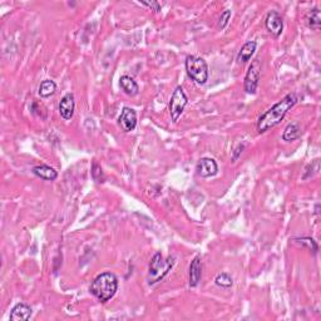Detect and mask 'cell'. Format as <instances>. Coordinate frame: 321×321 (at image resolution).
Wrapping results in <instances>:
<instances>
[{"mask_svg":"<svg viewBox=\"0 0 321 321\" xmlns=\"http://www.w3.org/2000/svg\"><path fill=\"white\" fill-rule=\"evenodd\" d=\"M296 103H298V97L294 93L285 95L280 102L273 105L269 111H266L260 117L259 122H257V132L259 133H265L269 129L278 126L285 118L288 112L293 108Z\"/></svg>","mask_w":321,"mask_h":321,"instance_id":"cell-1","label":"cell"},{"mask_svg":"<svg viewBox=\"0 0 321 321\" xmlns=\"http://www.w3.org/2000/svg\"><path fill=\"white\" fill-rule=\"evenodd\" d=\"M118 290V279L112 273H103L92 281L89 291L100 303H107Z\"/></svg>","mask_w":321,"mask_h":321,"instance_id":"cell-2","label":"cell"},{"mask_svg":"<svg viewBox=\"0 0 321 321\" xmlns=\"http://www.w3.org/2000/svg\"><path fill=\"white\" fill-rule=\"evenodd\" d=\"M173 264H175V259L173 257H168L167 260H163V256L159 252H157L153 257H152L151 262H149L148 269V284L149 285H154L156 283L162 280L168 271L172 269Z\"/></svg>","mask_w":321,"mask_h":321,"instance_id":"cell-3","label":"cell"},{"mask_svg":"<svg viewBox=\"0 0 321 321\" xmlns=\"http://www.w3.org/2000/svg\"><path fill=\"white\" fill-rule=\"evenodd\" d=\"M186 72L197 84H205L208 80V65L205 59L195 55L186 58Z\"/></svg>","mask_w":321,"mask_h":321,"instance_id":"cell-4","label":"cell"},{"mask_svg":"<svg viewBox=\"0 0 321 321\" xmlns=\"http://www.w3.org/2000/svg\"><path fill=\"white\" fill-rule=\"evenodd\" d=\"M188 103V98L186 93L181 87H177L172 93V97L170 100V113L173 123H177L181 114L185 111L186 105Z\"/></svg>","mask_w":321,"mask_h":321,"instance_id":"cell-5","label":"cell"},{"mask_svg":"<svg viewBox=\"0 0 321 321\" xmlns=\"http://www.w3.org/2000/svg\"><path fill=\"white\" fill-rule=\"evenodd\" d=\"M260 77H261V64H260L259 60H254L250 65L249 70L246 73V77H245V83L244 88L246 90V93L249 94H255L257 90V87H259Z\"/></svg>","mask_w":321,"mask_h":321,"instance_id":"cell-6","label":"cell"},{"mask_svg":"<svg viewBox=\"0 0 321 321\" xmlns=\"http://www.w3.org/2000/svg\"><path fill=\"white\" fill-rule=\"evenodd\" d=\"M196 171H197L198 175L203 178L212 177V176L216 175L219 172V166H217L216 161L212 158H201L198 161L197 166H196Z\"/></svg>","mask_w":321,"mask_h":321,"instance_id":"cell-7","label":"cell"},{"mask_svg":"<svg viewBox=\"0 0 321 321\" xmlns=\"http://www.w3.org/2000/svg\"><path fill=\"white\" fill-rule=\"evenodd\" d=\"M265 26L271 34H274L275 36L281 35L284 29V20L283 16L278 13V11L273 10L267 14L266 19H265Z\"/></svg>","mask_w":321,"mask_h":321,"instance_id":"cell-8","label":"cell"},{"mask_svg":"<svg viewBox=\"0 0 321 321\" xmlns=\"http://www.w3.org/2000/svg\"><path fill=\"white\" fill-rule=\"evenodd\" d=\"M118 123L124 132L134 131V128L137 127V114L134 109L124 107L118 118Z\"/></svg>","mask_w":321,"mask_h":321,"instance_id":"cell-9","label":"cell"},{"mask_svg":"<svg viewBox=\"0 0 321 321\" xmlns=\"http://www.w3.org/2000/svg\"><path fill=\"white\" fill-rule=\"evenodd\" d=\"M74 108H75L74 97H73L72 93H67V94L60 99L59 105H58L60 116H62L64 119H67V121H69V119H72L73 114H74Z\"/></svg>","mask_w":321,"mask_h":321,"instance_id":"cell-10","label":"cell"},{"mask_svg":"<svg viewBox=\"0 0 321 321\" xmlns=\"http://www.w3.org/2000/svg\"><path fill=\"white\" fill-rule=\"evenodd\" d=\"M202 279V262L201 257L196 256L190 265V286L196 288Z\"/></svg>","mask_w":321,"mask_h":321,"instance_id":"cell-11","label":"cell"},{"mask_svg":"<svg viewBox=\"0 0 321 321\" xmlns=\"http://www.w3.org/2000/svg\"><path fill=\"white\" fill-rule=\"evenodd\" d=\"M31 316V309L26 304H18L13 308L10 313V320L11 321H21V320H29Z\"/></svg>","mask_w":321,"mask_h":321,"instance_id":"cell-12","label":"cell"},{"mask_svg":"<svg viewBox=\"0 0 321 321\" xmlns=\"http://www.w3.org/2000/svg\"><path fill=\"white\" fill-rule=\"evenodd\" d=\"M256 41L254 40H250L247 41V43H245L244 45H242L241 50L239 51V55H237V62L240 63V64H245V63L249 62L250 59L252 58V55L255 54V51H256Z\"/></svg>","mask_w":321,"mask_h":321,"instance_id":"cell-13","label":"cell"},{"mask_svg":"<svg viewBox=\"0 0 321 321\" xmlns=\"http://www.w3.org/2000/svg\"><path fill=\"white\" fill-rule=\"evenodd\" d=\"M31 172L36 176V177L41 178L45 181H54L58 177V172L53 167H49L46 165H39L33 167Z\"/></svg>","mask_w":321,"mask_h":321,"instance_id":"cell-14","label":"cell"},{"mask_svg":"<svg viewBox=\"0 0 321 321\" xmlns=\"http://www.w3.org/2000/svg\"><path fill=\"white\" fill-rule=\"evenodd\" d=\"M119 85L123 89V92L127 95H131V97H134L139 92V87L137 84V82L133 78L128 77V75H122L121 79H119Z\"/></svg>","mask_w":321,"mask_h":321,"instance_id":"cell-15","label":"cell"},{"mask_svg":"<svg viewBox=\"0 0 321 321\" xmlns=\"http://www.w3.org/2000/svg\"><path fill=\"white\" fill-rule=\"evenodd\" d=\"M301 136V127L296 122L288 124L283 133V139L285 142H293Z\"/></svg>","mask_w":321,"mask_h":321,"instance_id":"cell-16","label":"cell"},{"mask_svg":"<svg viewBox=\"0 0 321 321\" xmlns=\"http://www.w3.org/2000/svg\"><path fill=\"white\" fill-rule=\"evenodd\" d=\"M55 90H57V84L50 79L43 80L39 85V95L43 98L50 97V95L54 94Z\"/></svg>","mask_w":321,"mask_h":321,"instance_id":"cell-17","label":"cell"},{"mask_svg":"<svg viewBox=\"0 0 321 321\" xmlns=\"http://www.w3.org/2000/svg\"><path fill=\"white\" fill-rule=\"evenodd\" d=\"M320 24H321L320 10H319L318 8H314L308 15L309 28L313 29V30H319V29H320Z\"/></svg>","mask_w":321,"mask_h":321,"instance_id":"cell-18","label":"cell"},{"mask_svg":"<svg viewBox=\"0 0 321 321\" xmlns=\"http://www.w3.org/2000/svg\"><path fill=\"white\" fill-rule=\"evenodd\" d=\"M215 283H216V285L220 286V288L230 289L232 286V284H234V280H232V278L229 275V274L222 273L220 274V275H217Z\"/></svg>","mask_w":321,"mask_h":321,"instance_id":"cell-19","label":"cell"},{"mask_svg":"<svg viewBox=\"0 0 321 321\" xmlns=\"http://www.w3.org/2000/svg\"><path fill=\"white\" fill-rule=\"evenodd\" d=\"M92 176H93V178L97 181V182H99V183L104 182V175H103V171H102V168H100V166H98L97 163H93Z\"/></svg>","mask_w":321,"mask_h":321,"instance_id":"cell-20","label":"cell"},{"mask_svg":"<svg viewBox=\"0 0 321 321\" xmlns=\"http://www.w3.org/2000/svg\"><path fill=\"white\" fill-rule=\"evenodd\" d=\"M230 18H231V10H225L224 13L221 14V16H220V20H219V26L222 29L226 28V25L229 24V20Z\"/></svg>","mask_w":321,"mask_h":321,"instance_id":"cell-21","label":"cell"},{"mask_svg":"<svg viewBox=\"0 0 321 321\" xmlns=\"http://www.w3.org/2000/svg\"><path fill=\"white\" fill-rule=\"evenodd\" d=\"M141 4H143V5H146V6H149L152 10L157 11V13H158V11H161V5H159L157 1H142Z\"/></svg>","mask_w":321,"mask_h":321,"instance_id":"cell-22","label":"cell"},{"mask_svg":"<svg viewBox=\"0 0 321 321\" xmlns=\"http://www.w3.org/2000/svg\"><path fill=\"white\" fill-rule=\"evenodd\" d=\"M242 149H244V146H239V147H237V148H236V149H235V151H236V152H235V156H234V161H236V159H237V157H239V154H240V153H241V152H242Z\"/></svg>","mask_w":321,"mask_h":321,"instance_id":"cell-23","label":"cell"}]
</instances>
